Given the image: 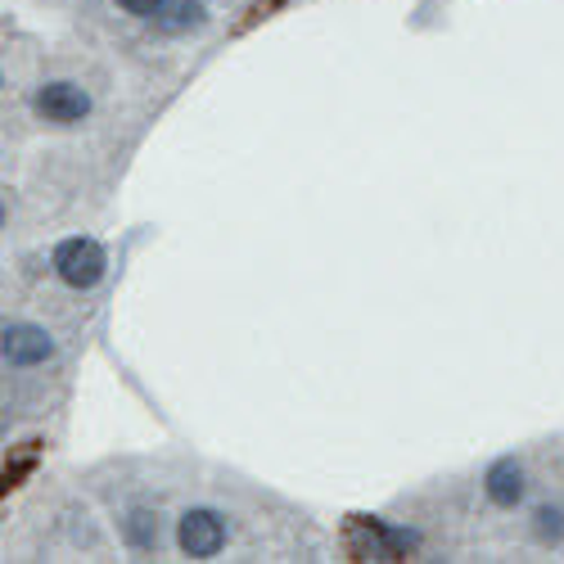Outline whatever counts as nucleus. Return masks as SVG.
Returning a JSON list of instances; mask_svg holds the SVG:
<instances>
[{"label":"nucleus","mask_w":564,"mask_h":564,"mask_svg":"<svg viewBox=\"0 0 564 564\" xmlns=\"http://www.w3.org/2000/svg\"><path fill=\"white\" fill-rule=\"evenodd\" d=\"M344 538H348V551L357 560H406L420 546V533L393 529V524H380V520H366V514H352V524H348Z\"/></svg>","instance_id":"obj_1"},{"label":"nucleus","mask_w":564,"mask_h":564,"mask_svg":"<svg viewBox=\"0 0 564 564\" xmlns=\"http://www.w3.org/2000/svg\"><path fill=\"white\" fill-rule=\"evenodd\" d=\"M105 249L96 240H86V235H73V240H64L55 249V275L64 280V285L73 290H90V285H100V275H105Z\"/></svg>","instance_id":"obj_2"},{"label":"nucleus","mask_w":564,"mask_h":564,"mask_svg":"<svg viewBox=\"0 0 564 564\" xmlns=\"http://www.w3.org/2000/svg\"><path fill=\"white\" fill-rule=\"evenodd\" d=\"M176 542L191 560H213L226 542V520L217 510H185L181 514V529H176Z\"/></svg>","instance_id":"obj_3"},{"label":"nucleus","mask_w":564,"mask_h":564,"mask_svg":"<svg viewBox=\"0 0 564 564\" xmlns=\"http://www.w3.org/2000/svg\"><path fill=\"white\" fill-rule=\"evenodd\" d=\"M32 105H36V113H41L45 122H59V127L82 122V118L90 113V96H86L82 86H73V82H51V86H41Z\"/></svg>","instance_id":"obj_4"},{"label":"nucleus","mask_w":564,"mask_h":564,"mask_svg":"<svg viewBox=\"0 0 564 564\" xmlns=\"http://www.w3.org/2000/svg\"><path fill=\"white\" fill-rule=\"evenodd\" d=\"M55 357V339L41 325H10L6 330V361L10 366H41Z\"/></svg>","instance_id":"obj_5"},{"label":"nucleus","mask_w":564,"mask_h":564,"mask_svg":"<svg viewBox=\"0 0 564 564\" xmlns=\"http://www.w3.org/2000/svg\"><path fill=\"white\" fill-rule=\"evenodd\" d=\"M484 492H488V501L501 506V510H514V506L524 501V469L514 465V456H501V460L488 465Z\"/></svg>","instance_id":"obj_6"},{"label":"nucleus","mask_w":564,"mask_h":564,"mask_svg":"<svg viewBox=\"0 0 564 564\" xmlns=\"http://www.w3.org/2000/svg\"><path fill=\"white\" fill-rule=\"evenodd\" d=\"M122 538L131 551H159L163 542V520L154 510H131L127 520H122Z\"/></svg>","instance_id":"obj_7"},{"label":"nucleus","mask_w":564,"mask_h":564,"mask_svg":"<svg viewBox=\"0 0 564 564\" xmlns=\"http://www.w3.org/2000/svg\"><path fill=\"white\" fill-rule=\"evenodd\" d=\"M154 23L163 32H191V28L204 23V6H199V0H159Z\"/></svg>","instance_id":"obj_8"},{"label":"nucleus","mask_w":564,"mask_h":564,"mask_svg":"<svg viewBox=\"0 0 564 564\" xmlns=\"http://www.w3.org/2000/svg\"><path fill=\"white\" fill-rule=\"evenodd\" d=\"M533 520H538V538L542 542H564V510H551V506H542L538 514H533Z\"/></svg>","instance_id":"obj_9"},{"label":"nucleus","mask_w":564,"mask_h":564,"mask_svg":"<svg viewBox=\"0 0 564 564\" xmlns=\"http://www.w3.org/2000/svg\"><path fill=\"white\" fill-rule=\"evenodd\" d=\"M32 460H36V443H28V452H23L19 460H6V492H10V488H19V479L32 469Z\"/></svg>","instance_id":"obj_10"},{"label":"nucleus","mask_w":564,"mask_h":564,"mask_svg":"<svg viewBox=\"0 0 564 564\" xmlns=\"http://www.w3.org/2000/svg\"><path fill=\"white\" fill-rule=\"evenodd\" d=\"M118 6H122L127 14H140V19H154V10H159V0H118Z\"/></svg>","instance_id":"obj_11"}]
</instances>
